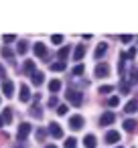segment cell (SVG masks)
<instances>
[{"instance_id": "obj_36", "label": "cell", "mask_w": 138, "mask_h": 148, "mask_svg": "<svg viewBox=\"0 0 138 148\" xmlns=\"http://www.w3.org/2000/svg\"><path fill=\"white\" fill-rule=\"evenodd\" d=\"M0 77H4V67L0 65Z\"/></svg>"}, {"instance_id": "obj_35", "label": "cell", "mask_w": 138, "mask_h": 148, "mask_svg": "<svg viewBox=\"0 0 138 148\" xmlns=\"http://www.w3.org/2000/svg\"><path fill=\"white\" fill-rule=\"evenodd\" d=\"M49 106H51V108H53V106H57V97H55V95L49 99Z\"/></svg>"}, {"instance_id": "obj_38", "label": "cell", "mask_w": 138, "mask_h": 148, "mask_svg": "<svg viewBox=\"0 0 138 148\" xmlns=\"http://www.w3.org/2000/svg\"><path fill=\"white\" fill-rule=\"evenodd\" d=\"M2 124H4V122H2V118H0V126H2Z\"/></svg>"}, {"instance_id": "obj_3", "label": "cell", "mask_w": 138, "mask_h": 148, "mask_svg": "<svg viewBox=\"0 0 138 148\" xmlns=\"http://www.w3.org/2000/svg\"><path fill=\"white\" fill-rule=\"evenodd\" d=\"M2 93H4V97H12L14 95V83L10 79H4L2 81Z\"/></svg>"}, {"instance_id": "obj_22", "label": "cell", "mask_w": 138, "mask_h": 148, "mask_svg": "<svg viewBox=\"0 0 138 148\" xmlns=\"http://www.w3.org/2000/svg\"><path fill=\"white\" fill-rule=\"evenodd\" d=\"M67 57H69V47H61V49H59V59L65 61Z\"/></svg>"}, {"instance_id": "obj_40", "label": "cell", "mask_w": 138, "mask_h": 148, "mask_svg": "<svg viewBox=\"0 0 138 148\" xmlns=\"http://www.w3.org/2000/svg\"><path fill=\"white\" fill-rule=\"evenodd\" d=\"M136 75H138V71H136Z\"/></svg>"}, {"instance_id": "obj_5", "label": "cell", "mask_w": 138, "mask_h": 148, "mask_svg": "<svg viewBox=\"0 0 138 148\" xmlns=\"http://www.w3.org/2000/svg\"><path fill=\"white\" fill-rule=\"evenodd\" d=\"M114 120H116V114L114 112H106L100 118V126H110V124H114Z\"/></svg>"}, {"instance_id": "obj_28", "label": "cell", "mask_w": 138, "mask_h": 148, "mask_svg": "<svg viewBox=\"0 0 138 148\" xmlns=\"http://www.w3.org/2000/svg\"><path fill=\"white\" fill-rule=\"evenodd\" d=\"M75 144H77V140H75V138H67V142H65V148H75Z\"/></svg>"}, {"instance_id": "obj_27", "label": "cell", "mask_w": 138, "mask_h": 148, "mask_svg": "<svg viewBox=\"0 0 138 148\" xmlns=\"http://www.w3.org/2000/svg\"><path fill=\"white\" fill-rule=\"evenodd\" d=\"M112 91H114L112 85H102V87H100V93H112Z\"/></svg>"}, {"instance_id": "obj_16", "label": "cell", "mask_w": 138, "mask_h": 148, "mask_svg": "<svg viewBox=\"0 0 138 148\" xmlns=\"http://www.w3.org/2000/svg\"><path fill=\"white\" fill-rule=\"evenodd\" d=\"M16 51H19V55H25V53L29 51V43H27V41H19V45H16Z\"/></svg>"}, {"instance_id": "obj_25", "label": "cell", "mask_w": 138, "mask_h": 148, "mask_svg": "<svg viewBox=\"0 0 138 148\" xmlns=\"http://www.w3.org/2000/svg\"><path fill=\"white\" fill-rule=\"evenodd\" d=\"M83 71H85V67L79 63V65H75L73 67V75H83Z\"/></svg>"}, {"instance_id": "obj_18", "label": "cell", "mask_w": 138, "mask_h": 148, "mask_svg": "<svg viewBox=\"0 0 138 148\" xmlns=\"http://www.w3.org/2000/svg\"><path fill=\"white\" fill-rule=\"evenodd\" d=\"M65 61H57V63H51V71H65Z\"/></svg>"}, {"instance_id": "obj_30", "label": "cell", "mask_w": 138, "mask_h": 148, "mask_svg": "<svg viewBox=\"0 0 138 148\" xmlns=\"http://www.w3.org/2000/svg\"><path fill=\"white\" fill-rule=\"evenodd\" d=\"M57 114L59 116H65L67 114V106H57Z\"/></svg>"}, {"instance_id": "obj_7", "label": "cell", "mask_w": 138, "mask_h": 148, "mask_svg": "<svg viewBox=\"0 0 138 148\" xmlns=\"http://www.w3.org/2000/svg\"><path fill=\"white\" fill-rule=\"evenodd\" d=\"M108 73H110V67L106 63H97L95 65V77H106Z\"/></svg>"}, {"instance_id": "obj_17", "label": "cell", "mask_w": 138, "mask_h": 148, "mask_svg": "<svg viewBox=\"0 0 138 148\" xmlns=\"http://www.w3.org/2000/svg\"><path fill=\"white\" fill-rule=\"evenodd\" d=\"M0 118H2L4 124H8V122L12 120V112H10V108H4V112H2V116H0Z\"/></svg>"}, {"instance_id": "obj_33", "label": "cell", "mask_w": 138, "mask_h": 148, "mask_svg": "<svg viewBox=\"0 0 138 148\" xmlns=\"http://www.w3.org/2000/svg\"><path fill=\"white\" fill-rule=\"evenodd\" d=\"M120 41H122V43H130V41H132V37H130V35H122V37H120Z\"/></svg>"}, {"instance_id": "obj_13", "label": "cell", "mask_w": 138, "mask_h": 148, "mask_svg": "<svg viewBox=\"0 0 138 148\" xmlns=\"http://www.w3.org/2000/svg\"><path fill=\"white\" fill-rule=\"evenodd\" d=\"M106 51H108V45H106V43H100L97 49H95V53H93V57H95V59H102V57L106 55Z\"/></svg>"}, {"instance_id": "obj_15", "label": "cell", "mask_w": 138, "mask_h": 148, "mask_svg": "<svg viewBox=\"0 0 138 148\" xmlns=\"http://www.w3.org/2000/svg\"><path fill=\"white\" fill-rule=\"evenodd\" d=\"M31 99V89L27 85H21V101H29Z\"/></svg>"}, {"instance_id": "obj_32", "label": "cell", "mask_w": 138, "mask_h": 148, "mask_svg": "<svg viewBox=\"0 0 138 148\" xmlns=\"http://www.w3.org/2000/svg\"><path fill=\"white\" fill-rule=\"evenodd\" d=\"M134 57H136V49L132 47V49H130V51L126 53V59H134Z\"/></svg>"}, {"instance_id": "obj_21", "label": "cell", "mask_w": 138, "mask_h": 148, "mask_svg": "<svg viewBox=\"0 0 138 148\" xmlns=\"http://www.w3.org/2000/svg\"><path fill=\"white\" fill-rule=\"evenodd\" d=\"M124 130H126V132H134V130H136V122H134V120H126V122H124Z\"/></svg>"}, {"instance_id": "obj_4", "label": "cell", "mask_w": 138, "mask_h": 148, "mask_svg": "<svg viewBox=\"0 0 138 148\" xmlns=\"http://www.w3.org/2000/svg\"><path fill=\"white\" fill-rule=\"evenodd\" d=\"M49 134H51L53 138H63V128H61L57 122H51V124H49Z\"/></svg>"}, {"instance_id": "obj_26", "label": "cell", "mask_w": 138, "mask_h": 148, "mask_svg": "<svg viewBox=\"0 0 138 148\" xmlns=\"http://www.w3.org/2000/svg\"><path fill=\"white\" fill-rule=\"evenodd\" d=\"M31 114H33V116H35L37 120H41V118H43V112H41V108H37V106H35V108L31 110Z\"/></svg>"}, {"instance_id": "obj_2", "label": "cell", "mask_w": 138, "mask_h": 148, "mask_svg": "<svg viewBox=\"0 0 138 148\" xmlns=\"http://www.w3.org/2000/svg\"><path fill=\"white\" fill-rule=\"evenodd\" d=\"M31 128H33V126H31L29 122H23V124L19 126V132H16V138H19V142H21V140H25V138L31 134Z\"/></svg>"}, {"instance_id": "obj_20", "label": "cell", "mask_w": 138, "mask_h": 148, "mask_svg": "<svg viewBox=\"0 0 138 148\" xmlns=\"http://www.w3.org/2000/svg\"><path fill=\"white\" fill-rule=\"evenodd\" d=\"M0 53H2V57H6V59H12V57H14L12 49H10V47H6V45H2V51H0Z\"/></svg>"}, {"instance_id": "obj_34", "label": "cell", "mask_w": 138, "mask_h": 148, "mask_svg": "<svg viewBox=\"0 0 138 148\" xmlns=\"http://www.w3.org/2000/svg\"><path fill=\"white\" fill-rule=\"evenodd\" d=\"M120 87H122V91H124V93H128V91H130V85H128L126 81H122V85H120Z\"/></svg>"}, {"instance_id": "obj_37", "label": "cell", "mask_w": 138, "mask_h": 148, "mask_svg": "<svg viewBox=\"0 0 138 148\" xmlns=\"http://www.w3.org/2000/svg\"><path fill=\"white\" fill-rule=\"evenodd\" d=\"M45 148H57V146H55V144H49V146H45Z\"/></svg>"}, {"instance_id": "obj_1", "label": "cell", "mask_w": 138, "mask_h": 148, "mask_svg": "<svg viewBox=\"0 0 138 148\" xmlns=\"http://www.w3.org/2000/svg\"><path fill=\"white\" fill-rule=\"evenodd\" d=\"M65 97H67L69 103H73V106H81V103H83V93L77 91V89H67Z\"/></svg>"}, {"instance_id": "obj_10", "label": "cell", "mask_w": 138, "mask_h": 148, "mask_svg": "<svg viewBox=\"0 0 138 148\" xmlns=\"http://www.w3.org/2000/svg\"><path fill=\"white\" fill-rule=\"evenodd\" d=\"M83 55H85V45H77L73 51V61H81Z\"/></svg>"}, {"instance_id": "obj_19", "label": "cell", "mask_w": 138, "mask_h": 148, "mask_svg": "<svg viewBox=\"0 0 138 148\" xmlns=\"http://www.w3.org/2000/svg\"><path fill=\"white\" fill-rule=\"evenodd\" d=\"M49 89H51V93H57V91L61 89V81H59V79H53V81L49 83Z\"/></svg>"}, {"instance_id": "obj_24", "label": "cell", "mask_w": 138, "mask_h": 148, "mask_svg": "<svg viewBox=\"0 0 138 148\" xmlns=\"http://www.w3.org/2000/svg\"><path fill=\"white\" fill-rule=\"evenodd\" d=\"M118 103H120V97H118V95H112V97L108 99V106H110V108H116Z\"/></svg>"}, {"instance_id": "obj_8", "label": "cell", "mask_w": 138, "mask_h": 148, "mask_svg": "<svg viewBox=\"0 0 138 148\" xmlns=\"http://www.w3.org/2000/svg\"><path fill=\"white\" fill-rule=\"evenodd\" d=\"M106 142H108V144H116V142H120V132H118V130H110V132L106 134Z\"/></svg>"}, {"instance_id": "obj_12", "label": "cell", "mask_w": 138, "mask_h": 148, "mask_svg": "<svg viewBox=\"0 0 138 148\" xmlns=\"http://www.w3.org/2000/svg\"><path fill=\"white\" fill-rule=\"evenodd\" d=\"M124 112H126V114H134V112H138V99H130V101L126 103Z\"/></svg>"}, {"instance_id": "obj_29", "label": "cell", "mask_w": 138, "mask_h": 148, "mask_svg": "<svg viewBox=\"0 0 138 148\" xmlns=\"http://www.w3.org/2000/svg\"><path fill=\"white\" fill-rule=\"evenodd\" d=\"M51 41H53L55 45H61V43H63V37H61V35H53V37H51Z\"/></svg>"}, {"instance_id": "obj_9", "label": "cell", "mask_w": 138, "mask_h": 148, "mask_svg": "<svg viewBox=\"0 0 138 148\" xmlns=\"http://www.w3.org/2000/svg\"><path fill=\"white\" fill-rule=\"evenodd\" d=\"M33 51H35V55H37V57H43V59L47 57V47H45L43 43H37V45L33 47Z\"/></svg>"}, {"instance_id": "obj_23", "label": "cell", "mask_w": 138, "mask_h": 148, "mask_svg": "<svg viewBox=\"0 0 138 148\" xmlns=\"http://www.w3.org/2000/svg\"><path fill=\"white\" fill-rule=\"evenodd\" d=\"M25 73H31V75L35 73V63L33 61H27L25 63Z\"/></svg>"}, {"instance_id": "obj_39", "label": "cell", "mask_w": 138, "mask_h": 148, "mask_svg": "<svg viewBox=\"0 0 138 148\" xmlns=\"http://www.w3.org/2000/svg\"><path fill=\"white\" fill-rule=\"evenodd\" d=\"M116 148H122V146H116Z\"/></svg>"}, {"instance_id": "obj_6", "label": "cell", "mask_w": 138, "mask_h": 148, "mask_svg": "<svg viewBox=\"0 0 138 148\" xmlns=\"http://www.w3.org/2000/svg\"><path fill=\"white\" fill-rule=\"evenodd\" d=\"M81 126H83V118L81 116H71L69 118V128L71 130H81Z\"/></svg>"}, {"instance_id": "obj_14", "label": "cell", "mask_w": 138, "mask_h": 148, "mask_svg": "<svg viewBox=\"0 0 138 148\" xmlns=\"http://www.w3.org/2000/svg\"><path fill=\"white\" fill-rule=\"evenodd\" d=\"M83 144H85V148H95V146H97V140H95L93 134H87L85 140H83Z\"/></svg>"}, {"instance_id": "obj_11", "label": "cell", "mask_w": 138, "mask_h": 148, "mask_svg": "<svg viewBox=\"0 0 138 148\" xmlns=\"http://www.w3.org/2000/svg\"><path fill=\"white\" fill-rule=\"evenodd\" d=\"M31 81H33V85H43V81H45V75L41 73V71H35L33 75H31Z\"/></svg>"}, {"instance_id": "obj_31", "label": "cell", "mask_w": 138, "mask_h": 148, "mask_svg": "<svg viewBox=\"0 0 138 148\" xmlns=\"http://www.w3.org/2000/svg\"><path fill=\"white\" fill-rule=\"evenodd\" d=\"M14 41H16L14 35H4V43H14Z\"/></svg>"}]
</instances>
